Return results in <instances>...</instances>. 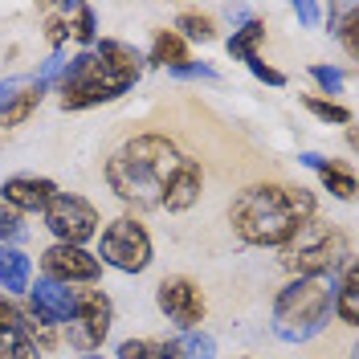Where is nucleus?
<instances>
[{
	"label": "nucleus",
	"mask_w": 359,
	"mask_h": 359,
	"mask_svg": "<svg viewBox=\"0 0 359 359\" xmlns=\"http://www.w3.org/2000/svg\"><path fill=\"white\" fill-rule=\"evenodd\" d=\"M318 217V201H314L311 188L302 184H249L241 188L233 201H229V224L233 233L257 249H282L302 224Z\"/></svg>",
	"instance_id": "f257e3e1"
},
{
	"label": "nucleus",
	"mask_w": 359,
	"mask_h": 359,
	"mask_svg": "<svg viewBox=\"0 0 359 359\" xmlns=\"http://www.w3.org/2000/svg\"><path fill=\"white\" fill-rule=\"evenodd\" d=\"M143 53L127 41H94L82 49L57 78V94H62V111H90L123 98L127 90L139 82L143 74Z\"/></svg>",
	"instance_id": "f03ea898"
},
{
	"label": "nucleus",
	"mask_w": 359,
	"mask_h": 359,
	"mask_svg": "<svg viewBox=\"0 0 359 359\" xmlns=\"http://www.w3.org/2000/svg\"><path fill=\"white\" fill-rule=\"evenodd\" d=\"M180 159H184V151L168 135L156 131L131 135L107 159V184H111L114 196L123 204H131V208H159Z\"/></svg>",
	"instance_id": "7ed1b4c3"
},
{
	"label": "nucleus",
	"mask_w": 359,
	"mask_h": 359,
	"mask_svg": "<svg viewBox=\"0 0 359 359\" xmlns=\"http://www.w3.org/2000/svg\"><path fill=\"white\" fill-rule=\"evenodd\" d=\"M335 314V282L331 278H290L273 298V335L282 343L314 339Z\"/></svg>",
	"instance_id": "20e7f679"
},
{
	"label": "nucleus",
	"mask_w": 359,
	"mask_h": 359,
	"mask_svg": "<svg viewBox=\"0 0 359 359\" xmlns=\"http://www.w3.org/2000/svg\"><path fill=\"white\" fill-rule=\"evenodd\" d=\"M278 262H282V269L290 278H331V273H339V269L351 262V237L339 224L311 217L282 245Z\"/></svg>",
	"instance_id": "39448f33"
},
{
	"label": "nucleus",
	"mask_w": 359,
	"mask_h": 359,
	"mask_svg": "<svg viewBox=\"0 0 359 359\" xmlns=\"http://www.w3.org/2000/svg\"><path fill=\"white\" fill-rule=\"evenodd\" d=\"M151 233H147V224L139 221V217H114L107 229H102V237H98V262L102 266L118 269V273H143V269L151 266Z\"/></svg>",
	"instance_id": "423d86ee"
},
{
	"label": "nucleus",
	"mask_w": 359,
	"mask_h": 359,
	"mask_svg": "<svg viewBox=\"0 0 359 359\" xmlns=\"http://www.w3.org/2000/svg\"><path fill=\"white\" fill-rule=\"evenodd\" d=\"M111 323H114L111 294L98 290V286L74 290V314L66 323V343L74 351H98L111 335Z\"/></svg>",
	"instance_id": "0eeeda50"
},
{
	"label": "nucleus",
	"mask_w": 359,
	"mask_h": 359,
	"mask_svg": "<svg viewBox=\"0 0 359 359\" xmlns=\"http://www.w3.org/2000/svg\"><path fill=\"white\" fill-rule=\"evenodd\" d=\"M45 229L62 241V245H86L90 237H98V208L78 196V192H57L53 201L45 204Z\"/></svg>",
	"instance_id": "6e6552de"
},
{
	"label": "nucleus",
	"mask_w": 359,
	"mask_h": 359,
	"mask_svg": "<svg viewBox=\"0 0 359 359\" xmlns=\"http://www.w3.org/2000/svg\"><path fill=\"white\" fill-rule=\"evenodd\" d=\"M156 306H159V314H163L168 323H176L180 331H196V327L204 323V311H208L204 290L192 282V278H184V273L159 278Z\"/></svg>",
	"instance_id": "1a4fd4ad"
},
{
	"label": "nucleus",
	"mask_w": 359,
	"mask_h": 359,
	"mask_svg": "<svg viewBox=\"0 0 359 359\" xmlns=\"http://www.w3.org/2000/svg\"><path fill=\"white\" fill-rule=\"evenodd\" d=\"M98 273H102V262H98L94 253H86L82 245H62V241H53V245L41 253V278L57 282V286H94Z\"/></svg>",
	"instance_id": "9d476101"
},
{
	"label": "nucleus",
	"mask_w": 359,
	"mask_h": 359,
	"mask_svg": "<svg viewBox=\"0 0 359 359\" xmlns=\"http://www.w3.org/2000/svg\"><path fill=\"white\" fill-rule=\"evenodd\" d=\"M29 314L45 327H62L74 314V286H57L49 278H37V286H29Z\"/></svg>",
	"instance_id": "9b49d317"
},
{
	"label": "nucleus",
	"mask_w": 359,
	"mask_h": 359,
	"mask_svg": "<svg viewBox=\"0 0 359 359\" xmlns=\"http://www.w3.org/2000/svg\"><path fill=\"white\" fill-rule=\"evenodd\" d=\"M0 359H41L25 327V311L8 294H0Z\"/></svg>",
	"instance_id": "f8f14e48"
},
{
	"label": "nucleus",
	"mask_w": 359,
	"mask_h": 359,
	"mask_svg": "<svg viewBox=\"0 0 359 359\" xmlns=\"http://www.w3.org/2000/svg\"><path fill=\"white\" fill-rule=\"evenodd\" d=\"M0 196L13 212H45V204L57 196V184L45 176H8L0 184Z\"/></svg>",
	"instance_id": "ddd939ff"
},
{
	"label": "nucleus",
	"mask_w": 359,
	"mask_h": 359,
	"mask_svg": "<svg viewBox=\"0 0 359 359\" xmlns=\"http://www.w3.org/2000/svg\"><path fill=\"white\" fill-rule=\"evenodd\" d=\"M204 192V168L201 159L184 156L176 168V176H172V184H168V192H163V204L159 208H168V212H188L192 204L201 201Z\"/></svg>",
	"instance_id": "4468645a"
},
{
	"label": "nucleus",
	"mask_w": 359,
	"mask_h": 359,
	"mask_svg": "<svg viewBox=\"0 0 359 359\" xmlns=\"http://www.w3.org/2000/svg\"><path fill=\"white\" fill-rule=\"evenodd\" d=\"M298 163L314 168L318 180H323V188H327L335 201H351V196H355V176H351V168H347L343 159H323L318 151H302Z\"/></svg>",
	"instance_id": "2eb2a0df"
},
{
	"label": "nucleus",
	"mask_w": 359,
	"mask_h": 359,
	"mask_svg": "<svg viewBox=\"0 0 359 359\" xmlns=\"http://www.w3.org/2000/svg\"><path fill=\"white\" fill-rule=\"evenodd\" d=\"M45 90H49V86H45V82H37V78H33V82H21V86H17V94H13V98L4 102V111H0V127H21L25 118L41 107Z\"/></svg>",
	"instance_id": "dca6fc26"
},
{
	"label": "nucleus",
	"mask_w": 359,
	"mask_h": 359,
	"mask_svg": "<svg viewBox=\"0 0 359 359\" xmlns=\"http://www.w3.org/2000/svg\"><path fill=\"white\" fill-rule=\"evenodd\" d=\"M29 278H33L29 253H21L17 245H0V286H4V294H25Z\"/></svg>",
	"instance_id": "f3484780"
},
{
	"label": "nucleus",
	"mask_w": 359,
	"mask_h": 359,
	"mask_svg": "<svg viewBox=\"0 0 359 359\" xmlns=\"http://www.w3.org/2000/svg\"><path fill=\"white\" fill-rule=\"evenodd\" d=\"M335 314H339V323H347V327H359V266H355V262H347V266L339 269Z\"/></svg>",
	"instance_id": "a211bd4d"
},
{
	"label": "nucleus",
	"mask_w": 359,
	"mask_h": 359,
	"mask_svg": "<svg viewBox=\"0 0 359 359\" xmlns=\"http://www.w3.org/2000/svg\"><path fill=\"white\" fill-rule=\"evenodd\" d=\"M151 66H163V69H180L188 66L192 57H188V41L180 37L176 29H159L156 41H151V57H147Z\"/></svg>",
	"instance_id": "6ab92c4d"
},
{
	"label": "nucleus",
	"mask_w": 359,
	"mask_h": 359,
	"mask_svg": "<svg viewBox=\"0 0 359 359\" xmlns=\"http://www.w3.org/2000/svg\"><path fill=\"white\" fill-rule=\"evenodd\" d=\"M327 21H331V33L343 41L347 57L355 62L359 57V8L355 4H335V8H327Z\"/></svg>",
	"instance_id": "aec40b11"
},
{
	"label": "nucleus",
	"mask_w": 359,
	"mask_h": 359,
	"mask_svg": "<svg viewBox=\"0 0 359 359\" xmlns=\"http://www.w3.org/2000/svg\"><path fill=\"white\" fill-rule=\"evenodd\" d=\"M114 359H184L176 339H123Z\"/></svg>",
	"instance_id": "412c9836"
},
{
	"label": "nucleus",
	"mask_w": 359,
	"mask_h": 359,
	"mask_svg": "<svg viewBox=\"0 0 359 359\" xmlns=\"http://www.w3.org/2000/svg\"><path fill=\"white\" fill-rule=\"evenodd\" d=\"M266 41V21H245L241 29H233V37H229V53L237 57V62H253V57H262L257 49Z\"/></svg>",
	"instance_id": "4be33fe9"
},
{
	"label": "nucleus",
	"mask_w": 359,
	"mask_h": 359,
	"mask_svg": "<svg viewBox=\"0 0 359 359\" xmlns=\"http://www.w3.org/2000/svg\"><path fill=\"white\" fill-rule=\"evenodd\" d=\"M62 17L69 21V37L78 45H94L98 41V21H94V8L74 0V4H62Z\"/></svg>",
	"instance_id": "5701e85b"
},
{
	"label": "nucleus",
	"mask_w": 359,
	"mask_h": 359,
	"mask_svg": "<svg viewBox=\"0 0 359 359\" xmlns=\"http://www.w3.org/2000/svg\"><path fill=\"white\" fill-rule=\"evenodd\" d=\"M176 33L184 37V41H217V25H212V17L208 13H196V8H184L176 17Z\"/></svg>",
	"instance_id": "b1692460"
},
{
	"label": "nucleus",
	"mask_w": 359,
	"mask_h": 359,
	"mask_svg": "<svg viewBox=\"0 0 359 359\" xmlns=\"http://www.w3.org/2000/svg\"><path fill=\"white\" fill-rule=\"evenodd\" d=\"M302 107H306L318 123H335V127H347V123H351V107H343V102H335V98L302 94Z\"/></svg>",
	"instance_id": "393cba45"
},
{
	"label": "nucleus",
	"mask_w": 359,
	"mask_h": 359,
	"mask_svg": "<svg viewBox=\"0 0 359 359\" xmlns=\"http://www.w3.org/2000/svg\"><path fill=\"white\" fill-rule=\"evenodd\" d=\"M176 347L184 359H212L217 355V339L204 335V331H184V339H176Z\"/></svg>",
	"instance_id": "a878e982"
},
{
	"label": "nucleus",
	"mask_w": 359,
	"mask_h": 359,
	"mask_svg": "<svg viewBox=\"0 0 359 359\" xmlns=\"http://www.w3.org/2000/svg\"><path fill=\"white\" fill-rule=\"evenodd\" d=\"M21 233H25L21 212H13L8 204H0V245H4V241H17Z\"/></svg>",
	"instance_id": "bb28decb"
},
{
	"label": "nucleus",
	"mask_w": 359,
	"mask_h": 359,
	"mask_svg": "<svg viewBox=\"0 0 359 359\" xmlns=\"http://www.w3.org/2000/svg\"><path fill=\"white\" fill-rule=\"evenodd\" d=\"M249 74L257 78V82H266V86H286V74L282 69H273L269 62H262V57H253V62H245Z\"/></svg>",
	"instance_id": "cd10ccee"
},
{
	"label": "nucleus",
	"mask_w": 359,
	"mask_h": 359,
	"mask_svg": "<svg viewBox=\"0 0 359 359\" xmlns=\"http://www.w3.org/2000/svg\"><path fill=\"white\" fill-rule=\"evenodd\" d=\"M45 37H49V45H53V53H62V45L69 41V21L62 17V13L45 21Z\"/></svg>",
	"instance_id": "c85d7f7f"
},
{
	"label": "nucleus",
	"mask_w": 359,
	"mask_h": 359,
	"mask_svg": "<svg viewBox=\"0 0 359 359\" xmlns=\"http://www.w3.org/2000/svg\"><path fill=\"white\" fill-rule=\"evenodd\" d=\"M311 78L327 94H339V86H343V69H331V66H311Z\"/></svg>",
	"instance_id": "c756f323"
},
{
	"label": "nucleus",
	"mask_w": 359,
	"mask_h": 359,
	"mask_svg": "<svg viewBox=\"0 0 359 359\" xmlns=\"http://www.w3.org/2000/svg\"><path fill=\"white\" fill-rule=\"evenodd\" d=\"M294 13H298V21H302V25H314L318 17H323V8H318V4H311V0L294 4Z\"/></svg>",
	"instance_id": "7c9ffc66"
},
{
	"label": "nucleus",
	"mask_w": 359,
	"mask_h": 359,
	"mask_svg": "<svg viewBox=\"0 0 359 359\" xmlns=\"http://www.w3.org/2000/svg\"><path fill=\"white\" fill-rule=\"evenodd\" d=\"M172 74H176V78H217L208 66H192V62H188V66H180V69H172Z\"/></svg>",
	"instance_id": "2f4dec72"
},
{
	"label": "nucleus",
	"mask_w": 359,
	"mask_h": 359,
	"mask_svg": "<svg viewBox=\"0 0 359 359\" xmlns=\"http://www.w3.org/2000/svg\"><path fill=\"white\" fill-rule=\"evenodd\" d=\"M86 359H98V355H86Z\"/></svg>",
	"instance_id": "473e14b6"
},
{
	"label": "nucleus",
	"mask_w": 359,
	"mask_h": 359,
	"mask_svg": "<svg viewBox=\"0 0 359 359\" xmlns=\"http://www.w3.org/2000/svg\"><path fill=\"white\" fill-rule=\"evenodd\" d=\"M241 359H245V355H241Z\"/></svg>",
	"instance_id": "72a5a7b5"
}]
</instances>
